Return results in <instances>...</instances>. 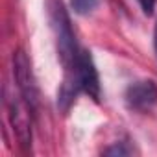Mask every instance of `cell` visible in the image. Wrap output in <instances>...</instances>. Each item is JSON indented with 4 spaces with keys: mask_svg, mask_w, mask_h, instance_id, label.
I'll list each match as a JSON object with an SVG mask.
<instances>
[{
    "mask_svg": "<svg viewBox=\"0 0 157 157\" xmlns=\"http://www.w3.org/2000/svg\"><path fill=\"white\" fill-rule=\"evenodd\" d=\"M46 11H48L50 28L54 32V37H56V48H57L59 61H61L63 68L68 70L74 65L78 54H80L68 13H67L61 0H46Z\"/></svg>",
    "mask_w": 157,
    "mask_h": 157,
    "instance_id": "6da1fadb",
    "label": "cell"
},
{
    "mask_svg": "<svg viewBox=\"0 0 157 157\" xmlns=\"http://www.w3.org/2000/svg\"><path fill=\"white\" fill-rule=\"evenodd\" d=\"M65 76L72 78L74 83L78 85L82 93L89 94L93 100H100V80H98V72H96V67H94V61L91 57V54L87 50H80L78 54L74 65L65 70Z\"/></svg>",
    "mask_w": 157,
    "mask_h": 157,
    "instance_id": "7a4b0ae2",
    "label": "cell"
},
{
    "mask_svg": "<svg viewBox=\"0 0 157 157\" xmlns=\"http://www.w3.org/2000/svg\"><path fill=\"white\" fill-rule=\"evenodd\" d=\"M13 74H15L17 87H19V93H21L24 104L28 105L30 111H37V107H39V89H37L35 78H33V72H32V63H30L24 50H17L13 54Z\"/></svg>",
    "mask_w": 157,
    "mask_h": 157,
    "instance_id": "3957f363",
    "label": "cell"
},
{
    "mask_svg": "<svg viewBox=\"0 0 157 157\" xmlns=\"http://www.w3.org/2000/svg\"><path fill=\"white\" fill-rule=\"evenodd\" d=\"M124 100H126L128 109H131V111L144 113V111L153 109L157 105V85H155V82L140 80V82L131 83L126 89Z\"/></svg>",
    "mask_w": 157,
    "mask_h": 157,
    "instance_id": "277c9868",
    "label": "cell"
},
{
    "mask_svg": "<svg viewBox=\"0 0 157 157\" xmlns=\"http://www.w3.org/2000/svg\"><path fill=\"white\" fill-rule=\"evenodd\" d=\"M8 105H10V117H11V124H13V129L17 131V137L22 144V148L26 150L30 144H32V129H30V120H28V115H26V109L22 107V104L15 98H10L8 100Z\"/></svg>",
    "mask_w": 157,
    "mask_h": 157,
    "instance_id": "5b68a950",
    "label": "cell"
},
{
    "mask_svg": "<svg viewBox=\"0 0 157 157\" xmlns=\"http://www.w3.org/2000/svg\"><path fill=\"white\" fill-rule=\"evenodd\" d=\"M70 6L78 15H89L96 10L98 0H70Z\"/></svg>",
    "mask_w": 157,
    "mask_h": 157,
    "instance_id": "8992f818",
    "label": "cell"
},
{
    "mask_svg": "<svg viewBox=\"0 0 157 157\" xmlns=\"http://www.w3.org/2000/svg\"><path fill=\"white\" fill-rule=\"evenodd\" d=\"M133 153V148H128L126 146V142H117V144H113L111 148H107V150H104V155H118V157H122V155H131Z\"/></svg>",
    "mask_w": 157,
    "mask_h": 157,
    "instance_id": "52a82bcc",
    "label": "cell"
},
{
    "mask_svg": "<svg viewBox=\"0 0 157 157\" xmlns=\"http://www.w3.org/2000/svg\"><path fill=\"white\" fill-rule=\"evenodd\" d=\"M137 2L140 4L142 11H144L146 15H151V13H153V10H155V0H137Z\"/></svg>",
    "mask_w": 157,
    "mask_h": 157,
    "instance_id": "ba28073f",
    "label": "cell"
},
{
    "mask_svg": "<svg viewBox=\"0 0 157 157\" xmlns=\"http://www.w3.org/2000/svg\"><path fill=\"white\" fill-rule=\"evenodd\" d=\"M153 46H155V52H157V24H155V33H153Z\"/></svg>",
    "mask_w": 157,
    "mask_h": 157,
    "instance_id": "9c48e42d",
    "label": "cell"
}]
</instances>
